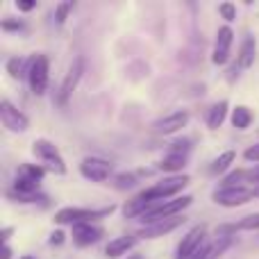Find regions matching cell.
Listing matches in <instances>:
<instances>
[{"mask_svg": "<svg viewBox=\"0 0 259 259\" xmlns=\"http://www.w3.org/2000/svg\"><path fill=\"white\" fill-rule=\"evenodd\" d=\"M3 30H23V23H14V21H3Z\"/></svg>", "mask_w": 259, "mask_h": 259, "instance_id": "obj_34", "label": "cell"}, {"mask_svg": "<svg viewBox=\"0 0 259 259\" xmlns=\"http://www.w3.org/2000/svg\"><path fill=\"white\" fill-rule=\"evenodd\" d=\"M7 71H9V75L12 77H23V75L30 73V68H25V62H23V59L14 57V59H9L7 62Z\"/></svg>", "mask_w": 259, "mask_h": 259, "instance_id": "obj_22", "label": "cell"}, {"mask_svg": "<svg viewBox=\"0 0 259 259\" xmlns=\"http://www.w3.org/2000/svg\"><path fill=\"white\" fill-rule=\"evenodd\" d=\"M27 80H30V89L34 96L46 94V89H48V57L46 55H36L30 62Z\"/></svg>", "mask_w": 259, "mask_h": 259, "instance_id": "obj_6", "label": "cell"}, {"mask_svg": "<svg viewBox=\"0 0 259 259\" xmlns=\"http://www.w3.org/2000/svg\"><path fill=\"white\" fill-rule=\"evenodd\" d=\"M23 259H34V257H23Z\"/></svg>", "mask_w": 259, "mask_h": 259, "instance_id": "obj_39", "label": "cell"}, {"mask_svg": "<svg viewBox=\"0 0 259 259\" xmlns=\"http://www.w3.org/2000/svg\"><path fill=\"white\" fill-rule=\"evenodd\" d=\"M130 187H134V175H118L116 189H130Z\"/></svg>", "mask_w": 259, "mask_h": 259, "instance_id": "obj_28", "label": "cell"}, {"mask_svg": "<svg viewBox=\"0 0 259 259\" xmlns=\"http://www.w3.org/2000/svg\"><path fill=\"white\" fill-rule=\"evenodd\" d=\"M0 121H3V125L7 130H12V132H25L27 125H30L25 114L18 112L9 100H3V103H0Z\"/></svg>", "mask_w": 259, "mask_h": 259, "instance_id": "obj_10", "label": "cell"}, {"mask_svg": "<svg viewBox=\"0 0 259 259\" xmlns=\"http://www.w3.org/2000/svg\"><path fill=\"white\" fill-rule=\"evenodd\" d=\"M9 234H12V228H5V230H3V241H5V243H7Z\"/></svg>", "mask_w": 259, "mask_h": 259, "instance_id": "obj_36", "label": "cell"}, {"mask_svg": "<svg viewBox=\"0 0 259 259\" xmlns=\"http://www.w3.org/2000/svg\"><path fill=\"white\" fill-rule=\"evenodd\" d=\"M130 259H141V255H132V257H130Z\"/></svg>", "mask_w": 259, "mask_h": 259, "instance_id": "obj_37", "label": "cell"}, {"mask_svg": "<svg viewBox=\"0 0 259 259\" xmlns=\"http://www.w3.org/2000/svg\"><path fill=\"white\" fill-rule=\"evenodd\" d=\"M234 161V152L232 150H225L223 155H219L214 159V164H211V173H216V175H221V173H225V170L230 168V164Z\"/></svg>", "mask_w": 259, "mask_h": 259, "instance_id": "obj_21", "label": "cell"}, {"mask_svg": "<svg viewBox=\"0 0 259 259\" xmlns=\"http://www.w3.org/2000/svg\"><path fill=\"white\" fill-rule=\"evenodd\" d=\"M243 178L252 180V182H259V166L257 168H252V170H243Z\"/></svg>", "mask_w": 259, "mask_h": 259, "instance_id": "obj_33", "label": "cell"}, {"mask_svg": "<svg viewBox=\"0 0 259 259\" xmlns=\"http://www.w3.org/2000/svg\"><path fill=\"white\" fill-rule=\"evenodd\" d=\"M230 243H232V239H230V237H219V239H216L214 246H209V257H207V259H216V257H221V255H223V252L230 248Z\"/></svg>", "mask_w": 259, "mask_h": 259, "instance_id": "obj_23", "label": "cell"}, {"mask_svg": "<svg viewBox=\"0 0 259 259\" xmlns=\"http://www.w3.org/2000/svg\"><path fill=\"white\" fill-rule=\"evenodd\" d=\"M80 173L91 182H105L114 173V166L109 161L100 159V157H87L80 164Z\"/></svg>", "mask_w": 259, "mask_h": 259, "instance_id": "obj_9", "label": "cell"}, {"mask_svg": "<svg viewBox=\"0 0 259 259\" xmlns=\"http://www.w3.org/2000/svg\"><path fill=\"white\" fill-rule=\"evenodd\" d=\"M255 198V189H246V187H223L219 191H214V202L223 207H239L246 205Z\"/></svg>", "mask_w": 259, "mask_h": 259, "instance_id": "obj_5", "label": "cell"}, {"mask_svg": "<svg viewBox=\"0 0 259 259\" xmlns=\"http://www.w3.org/2000/svg\"><path fill=\"white\" fill-rule=\"evenodd\" d=\"M62 241H64V232H62V230H55V232L50 234V243H53V246L57 243V246H59Z\"/></svg>", "mask_w": 259, "mask_h": 259, "instance_id": "obj_32", "label": "cell"}, {"mask_svg": "<svg viewBox=\"0 0 259 259\" xmlns=\"http://www.w3.org/2000/svg\"><path fill=\"white\" fill-rule=\"evenodd\" d=\"M103 237V228L91 223H75L73 225V243L75 246H91V243H98Z\"/></svg>", "mask_w": 259, "mask_h": 259, "instance_id": "obj_12", "label": "cell"}, {"mask_svg": "<svg viewBox=\"0 0 259 259\" xmlns=\"http://www.w3.org/2000/svg\"><path fill=\"white\" fill-rule=\"evenodd\" d=\"M243 157H246L248 161H259V143L257 146H250L246 152H243Z\"/></svg>", "mask_w": 259, "mask_h": 259, "instance_id": "obj_29", "label": "cell"}, {"mask_svg": "<svg viewBox=\"0 0 259 259\" xmlns=\"http://www.w3.org/2000/svg\"><path fill=\"white\" fill-rule=\"evenodd\" d=\"M234 32L228 25L219 27V34H216V46H214V55H211V62L214 64H225L230 59V46H232Z\"/></svg>", "mask_w": 259, "mask_h": 259, "instance_id": "obj_11", "label": "cell"}, {"mask_svg": "<svg viewBox=\"0 0 259 259\" xmlns=\"http://www.w3.org/2000/svg\"><path fill=\"white\" fill-rule=\"evenodd\" d=\"M184 219H178V216H173V219H166V221H159V223H152V225H146L143 230H139L137 237H143V239H157V237H164V234L173 232L175 228H178L180 223H182Z\"/></svg>", "mask_w": 259, "mask_h": 259, "instance_id": "obj_14", "label": "cell"}, {"mask_svg": "<svg viewBox=\"0 0 259 259\" xmlns=\"http://www.w3.org/2000/svg\"><path fill=\"white\" fill-rule=\"evenodd\" d=\"M189 123V114L187 112H175V114H168V116L159 118V121L152 123V130L157 134H173L178 130H182L184 125Z\"/></svg>", "mask_w": 259, "mask_h": 259, "instance_id": "obj_13", "label": "cell"}, {"mask_svg": "<svg viewBox=\"0 0 259 259\" xmlns=\"http://www.w3.org/2000/svg\"><path fill=\"white\" fill-rule=\"evenodd\" d=\"M219 14L225 18V21H234V18H237V9H234L232 3H221L219 5Z\"/></svg>", "mask_w": 259, "mask_h": 259, "instance_id": "obj_26", "label": "cell"}, {"mask_svg": "<svg viewBox=\"0 0 259 259\" xmlns=\"http://www.w3.org/2000/svg\"><path fill=\"white\" fill-rule=\"evenodd\" d=\"M134 243H137V237H132V234H127V237H118V239H114V241H109V246L105 248V255H107L109 259L123 257L132 250Z\"/></svg>", "mask_w": 259, "mask_h": 259, "instance_id": "obj_15", "label": "cell"}, {"mask_svg": "<svg viewBox=\"0 0 259 259\" xmlns=\"http://www.w3.org/2000/svg\"><path fill=\"white\" fill-rule=\"evenodd\" d=\"M193 198L191 196H182V198H175V200H166V202H159L155 209H150L148 214H143L141 223L143 225H152V223H159V221H166V219H173L178 211H182L184 207L191 205Z\"/></svg>", "mask_w": 259, "mask_h": 259, "instance_id": "obj_3", "label": "cell"}, {"mask_svg": "<svg viewBox=\"0 0 259 259\" xmlns=\"http://www.w3.org/2000/svg\"><path fill=\"white\" fill-rule=\"evenodd\" d=\"M234 230H259V214H250L234 225Z\"/></svg>", "mask_w": 259, "mask_h": 259, "instance_id": "obj_24", "label": "cell"}, {"mask_svg": "<svg viewBox=\"0 0 259 259\" xmlns=\"http://www.w3.org/2000/svg\"><path fill=\"white\" fill-rule=\"evenodd\" d=\"M114 207H105V209H77V207H66V209H59L55 214V223L64 225V223H89L91 219H100V216L112 214Z\"/></svg>", "mask_w": 259, "mask_h": 259, "instance_id": "obj_4", "label": "cell"}, {"mask_svg": "<svg viewBox=\"0 0 259 259\" xmlns=\"http://www.w3.org/2000/svg\"><path fill=\"white\" fill-rule=\"evenodd\" d=\"M16 7L21 9V12H30V9L36 7L34 0H16Z\"/></svg>", "mask_w": 259, "mask_h": 259, "instance_id": "obj_30", "label": "cell"}, {"mask_svg": "<svg viewBox=\"0 0 259 259\" xmlns=\"http://www.w3.org/2000/svg\"><path fill=\"white\" fill-rule=\"evenodd\" d=\"M207 257H209V246L205 243L202 248H198V252H196V255H193L191 259H207Z\"/></svg>", "mask_w": 259, "mask_h": 259, "instance_id": "obj_31", "label": "cell"}, {"mask_svg": "<svg viewBox=\"0 0 259 259\" xmlns=\"http://www.w3.org/2000/svg\"><path fill=\"white\" fill-rule=\"evenodd\" d=\"M250 121H252V112L248 107H237L232 112V125L237 127V130L250 127Z\"/></svg>", "mask_w": 259, "mask_h": 259, "instance_id": "obj_18", "label": "cell"}, {"mask_svg": "<svg viewBox=\"0 0 259 259\" xmlns=\"http://www.w3.org/2000/svg\"><path fill=\"white\" fill-rule=\"evenodd\" d=\"M184 164H187V157L184 155H166L161 159V170H168V173H175V170H182Z\"/></svg>", "mask_w": 259, "mask_h": 259, "instance_id": "obj_20", "label": "cell"}, {"mask_svg": "<svg viewBox=\"0 0 259 259\" xmlns=\"http://www.w3.org/2000/svg\"><path fill=\"white\" fill-rule=\"evenodd\" d=\"M187 184H189L187 175H173V178H166L164 182L146 189V191L139 193V196H141L143 200H148V202H166V198L173 196V193H178V191H182Z\"/></svg>", "mask_w": 259, "mask_h": 259, "instance_id": "obj_1", "label": "cell"}, {"mask_svg": "<svg viewBox=\"0 0 259 259\" xmlns=\"http://www.w3.org/2000/svg\"><path fill=\"white\" fill-rule=\"evenodd\" d=\"M32 152H34V155L41 159V166H44L46 170L57 173V175L66 173V166H64L62 155H59V150L50 141H46V139H36L34 146H32Z\"/></svg>", "mask_w": 259, "mask_h": 259, "instance_id": "obj_2", "label": "cell"}, {"mask_svg": "<svg viewBox=\"0 0 259 259\" xmlns=\"http://www.w3.org/2000/svg\"><path fill=\"white\" fill-rule=\"evenodd\" d=\"M0 259H12V248H9L7 243L3 246V255H0Z\"/></svg>", "mask_w": 259, "mask_h": 259, "instance_id": "obj_35", "label": "cell"}, {"mask_svg": "<svg viewBox=\"0 0 259 259\" xmlns=\"http://www.w3.org/2000/svg\"><path fill=\"white\" fill-rule=\"evenodd\" d=\"M255 53H257L255 36H246V39H243V44H241V50H239L237 64H239L241 68L252 66V62H255Z\"/></svg>", "mask_w": 259, "mask_h": 259, "instance_id": "obj_16", "label": "cell"}, {"mask_svg": "<svg viewBox=\"0 0 259 259\" xmlns=\"http://www.w3.org/2000/svg\"><path fill=\"white\" fill-rule=\"evenodd\" d=\"M82 73H84V59L75 57V59H73V64H71V68H68L66 77H64L62 87H59V96H57V103L59 105H66V100L71 98V94L75 91V87L80 84Z\"/></svg>", "mask_w": 259, "mask_h": 259, "instance_id": "obj_7", "label": "cell"}, {"mask_svg": "<svg viewBox=\"0 0 259 259\" xmlns=\"http://www.w3.org/2000/svg\"><path fill=\"white\" fill-rule=\"evenodd\" d=\"M205 232H207L205 225H196V228L189 230L187 237H184L182 243L178 246V255H175V259H191L196 255L198 248L205 246Z\"/></svg>", "mask_w": 259, "mask_h": 259, "instance_id": "obj_8", "label": "cell"}, {"mask_svg": "<svg viewBox=\"0 0 259 259\" xmlns=\"http://www.w3.org/2000/svg\"><path fill=\"white\" fill-rule=\"evenodd\" d=\"M189 139H182V141H175L173 146H170V150H168V155H184L187 157V152H189Z\"/></svg>", "mask_w": 259, "mask_h": 259, "instance_id": "obj_27", "label": "cell"}, {"mask_svg": "<svg viewBox=\"0 0 259 259\" xmlns=\"http://www.w3.org/2000/svg\"><path fill=\"white\" fill-rule=\"evenodd\" d=\"M225 114H228V103L221 100L219 105L209 109V116H207V125L209 127H221V123L225 121Z\"/></svg>", "mask_w": 259, "mask_h": 259, "instance_id": "obj_17", "label": "cell"}, {"mask_svg": "<svg viewBox=\"0 0 259 259\" xmlns=\"http://www.w3.org/2000/svg\"><path fill=\"white\" fill-rule=\"evenodd\" d=\"M255 196L259 198V187H255Z\"/></svg>", "mask_w": 259, "mask_h": 259, "instance_id": "obj_38", "label": "cell"}, {"mask_svg": "<svg viewBox=\"0 0 259 259\" xmlns=\"http://www.w3.org/2000/svg\"><path fill=\"white\" fill-rule=\"evenodd\" d=\"M71 9H73V3H59L57 9H55V21H57L59 25H64V21H66Z\"/></svg>", "mask_w": 259, "mask_h": 259, "instance_id": "obj_25", "label": "cell"}, {"mask_svg": "<svg viewBox=\"0 0 259 259\" xmlns=\"http://www.w3.org/2000/svg\"><path fill=\"white\" fill-rule=\"evenodd\" d=\"M46 175V168L44 166H34V164H23L21 168H18L16 178H25V180H34V182H39L41 178Z\"/></svg>", "mask_w": 259, "mask_h": 259, "instance_id": "obj_19", "label": "cell"}]
</instances>
